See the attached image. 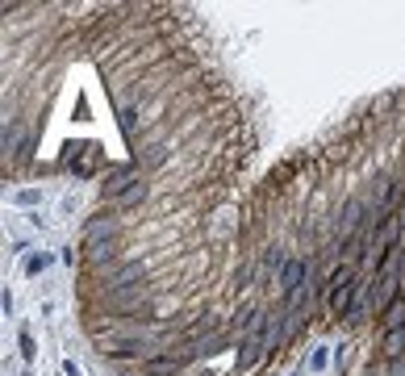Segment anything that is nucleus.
Segmentation results:
<instances>
[{
    "instance_id": "obj_1",
    "label": "nucleus",
    "mask_w": 405,
    "mask_h": 376,
    "mask_svg": "<svg viewBox=\"0 0 405 376\" xmlns=\"http://www.w3.org/2000/svg\"><path fill=\"white\" fill-rule=\"evenodd\" d=\"M326 305H330L334 318H360V309H364V285L356 280V267H347V263L334 267Z\"/></svg>"
},
{
    "instance_id": "obj_2",
    "label": "nucleus",
    "mask_w": 405,
    "mask_h": 376,
    "mask_svg": "<svg viewBox=\"0 0 405 376\" xmlns=\"http://www.w3.org/2000/svg\"><path fill=\"white\" fill-rule=\"evenodd\" d=\"M280 289H284V313H297L310 297V263L305 259H284L280 263Z\"/></svg>"
},
{
    "instance_id": "obj_3",
    "label": "nucleus",
    "mask_w": 405,
    "mask_h": 376,
    "mask_svg": "<svg viewBox=\"0 0 405 376\" xmlns=\"http://www.w3.org/2000/svg\"><path fill=\"white\" fill-rule=\"evenodd\" d=\"M138 280H142V263H121L117 272H113V280H109V285L121 293V289H134Z\"/></svg>"
},
{
    "instance_id": "obj_4",
    "label": "nucleus",
    "mask_w": 405,
    "mask_h": 376,
    "mask_svg": "<svg viewBox=\"0 0 405 376\" xmlns=\"http://www.w3.org/2000/svg\"><path fill=\"white\" fill-rule=\"evenodd\" d=\"M380 327H384V335H393V331L405 327V297H397V301L380 313Z\"/></svg>"
},
{
    "instance_id": "obj_5",
    "label": "nucleus",
    "mask_w": 405,
    "mask_h": 376,
    "mask_svg": "<svg viewBox=\"0 0 405 376\" xmlns=\"http://www.w3.org/2000/svg\"><path fill=\"white\" fill-rule=\"evenodd\" d=\"M146 372L150 376H176L180 372V355H155V360H146Z\"/></svg>"
},
{
    "instance_id": "obj_6",
    "label": "nucleus",
    "mask_w": 405,
    "mask_h": 376,
    "mask_svg": "<svg viewBox=\"0 0 405 376\" xmlns=\"http://www.w3.org/2000/svg\"><path fill=\"white\" fill-rule=\"evenodd\" d=\"M146 343L142 339H117V343H109V355H121V360H130V355H138Z\"/></svg>"
},
{
    "instance_id": "obj_7",
    "label": "nucleus",
    "mask_w": 405,
    "mask_h": 376,
    "mask_svg": "<svg viewBox=\"0 0 405 376\" xmlns=\"http://www.w3.org/2000/svg\"><path fill=\"white\" fill-rule=\"evenodd\" d=\"M384 351H389V360H405V327L384 335Z\"/></svg>"
},
{
    "instance_id": "obj_8",
    "label": "nucleus",
    "mask_w": 405,
    "mask_h": 376,
    "mask_svg": "<svg viewBox=\"0 0 405 376\" xmlns=\"http://www.w3.org/2000/svg\"><path fill=\"white\" fill-rule=\"evenodd\" d=\"M117 118H121V130H126V134L134 138V134H138V113H134V109H121Z\"/></svg>"
},
{
    "instance_id": "obj_9",
    "label": "nucleus",
    "mask_w": 405,
    "mask_h": 376,
    "mask_svg": "<svg viewBox=\"0 0 405 376\" xmlns=\"http://www.w3.org/2000/svg\"><path fill=\"white\" fill-rule=\"evenodd\" d=\"M17 343H21V360H25V364H34V355H38V347H34V339H30V335L21 331V335H17Z\"/></svg>"
},
{
    "instance_id": "obj_10",
    "label": "nucleus",
    "mask_w": 405,
    "mask_h": 376,
    "mask_svg": "<svg viewBox=\"0 0 405 376\" xmlns=\"http://www.w3.org/2000/svg\"><path fill=\"white\" fill-rule=\"evenodd\" d=\"M326 364H330V355H326V347H314V351H310V372H322Z\"/></svg>"
},
{
    "instance_id": "obj_11",
    "label": "nucleus",
    "mask_w": 405,
    "mask_h": 376,
    "mask_svg": "<svg viewBox=\"0 0 405 376\" xmlns=\"http://www.w3.org/2000/svg\"><path fill=\"white\" fill-rule=\"evenodd\" d=\"M46 263H50V255H30V263H25V272H30V276H38V272H42Z\"/></svg>"
},
{
    "instance_id": "obj_12",
    "label": "nucleus",
    "mask_w": 405,
    "mask_h": 376,
    "mask_svg": "<svg viewBox=\"0 0 405 376\" xmlns=\"http://www.w3.org/2000/svg\"><path fill=\"white\" fill-rule=\"evenodd\" d=\"M17 201H21V205H38V192H34V188H25V192H17Z\"/></svg>"
},
{
    "instance_id": "obj_13",
    "label": "nucleus",
    "mask_w": 405,
    "mask_h": 376,
    "mask_svg": "<svg viewBox=\"0 0 405 376\" xmlns=\"http://www.w3.org/2000/svg\"><path fill=\"white\" fill-rule=\"evenodd\" d=\"M389 376H405V360H389Z\"/></svg>"
},
{
    "instance_id": "obj_14",
    "label": "nucleus",
    "mask_w": 405,
    "mask_h": 376,
    "mask_svg": "<svg viewBox=\"0 0 405 376\" xmlns=\"http://www.w3.org/2000/svg\"><path fill=\"white\" fill-rule=\"evenodd\" d=\"M63 372H67V376H84V368H80L76 360H67V364H63Z\"/></svg>"
}]
</instances>
